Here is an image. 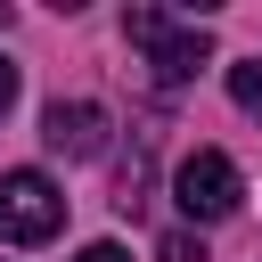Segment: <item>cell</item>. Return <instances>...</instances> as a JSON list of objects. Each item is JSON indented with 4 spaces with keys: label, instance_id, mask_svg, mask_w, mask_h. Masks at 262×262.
<instances>
[{
    "label": "cell",
    "instance_id": "obj_1",
    "mask_svg": "<svg viewBox=\"0 0 262 262\" xmlns=\"http://www.w3.org/2000/svg\"><path fill=\"white\" fill-rule=\"evenodd\" d=\"M123 33L139 41V57H147V74L172 90V82H188L196 66H213V33L196 25V16H172V8H123Z\"/></svg>",
    "mask_w": 262,
    "mask_h": 262
},
{
    "label": "cell",
    "instance_id": "obj_2",
    "mask_svg": "<svg viewBox=\"0 0 262 262\" xmlns=\"http://www.w3.org/2000/svg\"><path fill=\"white\" fill-rule=\"evenodd\" d=\"M66 229V196L49 172H0V246H41Z\"/></svg>",
    "mask_w": 262,
    "mask_h": 262
},
{
    "label": "cell",
    "instance_id": "obj_3",
    "mask_svg": "<svg viewBox=\"0 0 262 262\" xmlns=\"http://www.w3.org/2000/svg\"><path fill=\"white\" fill-rule=\"evenodd\" d=\"M172 196H180V213H188V221H229V213H237V196H246V180H237V164H229L221 147H196V156H180Z\"/></svg>",
    "mask_w": 262,
    "mask_h": 262
},
{
    "label": "cell",
    "instance_id": "obj_4",
    "mask_svg": "<svg viewBox=\"0 0 262 262\" xmlns=\"http://www.w3.org/2000/svg\"><path fill=\"white\" fill-rule=\"evenodd\" d=\"M41 139H49V156L90 164V156H106V106H90V98H57V106L41 115Z\"/></svg>",
    "mask_w": 262,
    "mask_h": 262
},
{
    "label": "cell",
    "instance_id": "obj_5",
    "mask_svg": "<svg viewBox=\"0 0 262 262\" xmlns=\"http://www.w3.org/2000/svg\"><path fill=\"white\" fill-rule=\"evenodd\" d=\"M229 98L262 123V57H246V66H229Z\"/></svg>",
    "mask_w": 262,
    "mask_h": 262
},
{
    "label": "cell",
    "instance_id": "obj_6",
    "mask_svg": "<svg viewBox=\"0 0 262 262\" xmlns=\"http://www.w3.org/2000/svg\"><path fill=\"white\" fill-rule=\"evenodd\" d=\"M156 262H205V246H196V237H188V229H172V237H164V246H156Z\"/></svg>",
    "mask_w": 262,
    "mask_h": 262
},
{
    "label": "cell",
    "instance_id": "obj_7",
    "mask_svg": "<svg viewBox=\"0 0 262 262\" xmlns=\"http://www.w3.org/2000/svg\"><path fill=\"white\" fill-rule=\"evenodd\" d=\"M82 262H131V254H123L115 237H98V246H82Z\"/></svg>",
    "mask_w": 262,
    "mask_h": 262
},
{
    "label": "cell",
    "instance_id": "obj_8",
    "mask_svg": "<svg viewBox=\"0 0 262 262\" xmlns=\"http://www.w3.org/2000/svg\"><path fill=\"white\" fill-rule=\"evenodd\" d=\"M8 106H16V66L0 57V115H8Z\"/></svg>",
    "mask_w": 262,
    "mask_h": 262
},
{
    "label": "cell",
    "instance_id": "obj_9",
    "mask_svg": "<svg viewBox=\"0 0 262 262\" xmlns=\"http://www.w3.org/2000/svg\"><path fill=\"white\" fill-rule=\"evenodd\" d=\"M8 25H16V8H8V0H0V33H8Z\"/></svg>",
    "mask_w": 262,
    "mask_h": 262
}]
</instances>
